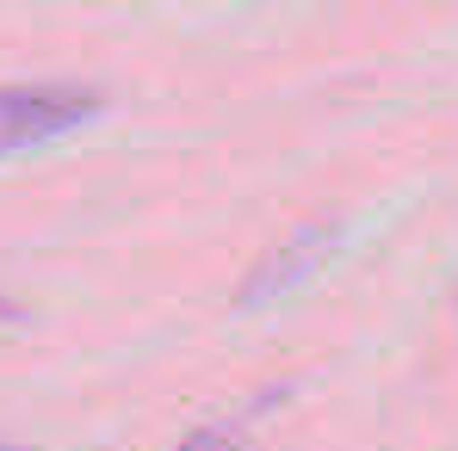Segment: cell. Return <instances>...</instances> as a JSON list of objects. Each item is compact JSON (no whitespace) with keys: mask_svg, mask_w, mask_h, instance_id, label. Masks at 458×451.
<instances>
[{"mask_svg":"<svg viewBox=\"0 0 458 451\" xmlns=\"http://www.w3.org/2000/svg\"><path fill=\"white\" fill-rule=\"evenodd\" d=\"M99 118V93L93 87H63V80H19L0 87V161L25 149H44L56 137H69L81 124Z\"/></svg>","mask_w":458,"mask_h":451,"instance_id":"cell-1","label":"cell"},{"mask_svg":"<svg viewBox=\"0 0 458 451\" xmlns=\"http://www.w3.org/2000/svg\"><path fill=\"white\" fill-rule=\"evenodd\" d=\"M174 451H254V446H248L242 427H192Z\"/></svg>","mask_w":458,"mask_h":451,"instance_id":"cell-2","label":"cell"}]
</instances>
